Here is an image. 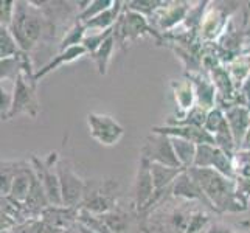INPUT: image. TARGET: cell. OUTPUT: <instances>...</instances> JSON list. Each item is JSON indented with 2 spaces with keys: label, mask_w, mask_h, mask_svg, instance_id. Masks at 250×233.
Instances as JSON below:
<instances>
[{
  "label": "cell",
  "mask_w": 250,
  "mask_h": 233,
  "mask_svg": "<svg viewBox=\"0 0 250 233\" xmlns=\"http://www.w3.org/2000/svg\"><path fill=\"white\" fill-rule=\"evenodd\" d=\"M171 193L174 194L176 197H182V199H187V201L204 202L205 205H208L210 209H213L211 204L208 202V199L205 197L204 191L201 190V187L196 184V180L189 176V172L187 169L176 179V182L172 184Z\"/></svg>",
  "instance_id": "obj_13"
},
{
  "label": "cell",
  "mask_w": 250,
  "mask_h": 233,
  "mask_svg": "<svg viewBox=\"0 0 250 233\" xmlns=\"http://www.w3.org/2000/svg\"><path fill=\"white\" fill-rule=\"evenodd\" d=\"M33 169L36 176L44 185L50 205H62V194H61V182H59L58 172H56V163L59 162L58 152L53 151L48 154L45 160H39L38 157H31Z\"/></svg>",
  "instance_id": "obj_5"
},
{
  "label": "cell",
  "mask_w": 250,
  "mask_h": 233,
  "mask_svg": "<svg viewBox=\"0 0 250 233\" xmlns=\"http://www.w3.org/2000/svg\"><path fill=\"white\" fill-rule=\"evenodd\" d=\"M239 149H247V151H250V127H249L247 135H246V139H244V142H243V145H241Z\"/></svg>",
  "instance_id": "obj_33"
},
{
  "label": "cell",
  "mask_w": 250,
  "mask_h": 233,
  "mask_svg": "<svg viewBox=\"0 0 250 233\" xmlns=\"http://www.w3.org/2000/svg\"><path fill=\"white\" fill-rule=\"evenodd\" d=\"M87 125L92 139L97 140L103 146H114L125 135V129L115 118L106 114L90 112L87 115Z\"/></svg>",
  "instance_id": "obj_9"
},
{
  "label": "cell",
  "mask_w": 250,
  "mask_h": 233,
  "mask_svg": "<svg viewBox=\"0 0 250 233\" xmlns=\"http://www.w3.org/2000/svg\"><path fill=\"white\" fill-rule=\"evenodd\" d=\"M227 127H229V122L226 118V114L219 107H213L211 110H208V115H207L205 126H204L205 131H208L214 137Z\"/></svg>",
  "instance_id": "obj_22"
},
{
  "label": "cell",
  "mask_w": 250,
  "mask_h": 233,
  "mask_svg": "<svg viewBox=\"0 0 250 233\" xmlns=\"http://www.w3.org/2000/svg\"><path fill=\"white\" fill-rule=\"evenodd\" d=\"M122 5H123L122 2H115L114 6L109 8L107 11H104V13L97 16V17H93V19L89 21V22H85L84 23L85 30H89V28H90V31H95V30H98V31L112 30L117 25L120 16H122V14H120L123 10Z\"/></svg>",
  "instance_id": "obj_15"
},
{
  "label": "cell",
  "mask_w": 250,
  "mask_h": 233,
  "mask_svg": "<svg viewBox=\"0 0 250 233\" xmlns=\"http://www.w3.org/2000/svg\"><path fill=\"white\" fill-rule=\"evenodd\" d=\"M236 197L241 205L247 210L249 201H250V180L244 177H236Z\"/></svg>",
  "instance_id": "obj_28"
},
{
  "label": "cell",
  "mask_w": 250,
  "mask_h": 233,
  "mask_svg": "<svg viewBox=\"0 0 250 233\" xmlns=\"http://www.w3.org/2000/svg\"><path fill=\"white\" fill-rule=\"evenodd\" d=\"M140 155L146 157L151 163H160V165L171 167V168H182L176 155L174 146H172V139L169 135L152 132L146 139V143L142 148Z\"/></svg>",
  "instance_id": "obj_7"
},
{
  "label": "cell",
  "mask_w": 250,
  "mask_h": 233,
  "mask_svg": "<svg viewBox=\"0 0 250 233\" xmlns=\"http://www.w3.org/2000/svg\"><path fill=\"white\" fill-rule=\"evenodd\" d=\"M117 44V41L114 38V34H112L110 38H107L104 42L101 44V47L92 53V59L95 61L98 67V72L100 75H106L107 73V67H109V63H110V58H112V51H114V47Z\"/></svg>",
  "instance_id": "obj_18"
},
{
  "label": "cell",
  "mask_w": 250,
  "mask_h": 233,
  "mask_svg": "<svg viewBox=\"0 0 250 233\" xmlns=\"http://www.w3.org/2000/svg\"><path fill=\"white\" fill-rule=\"evenodd\" d=\"M185 13H187V6H179V8L174 6L168 14H165L162 17L163 21L160 22V25H162V27H171V25L177 23L180 19H184Z\"/></svg>",
  "instance_id": "obj_29"
},
{
  "label": "cell",
  "mask_w": 250,
  "mask_h": 233,
  "mask_svg": "<svg viewBox=\"0 0 250 233\" xmlns=\"http://www.w3.org/2000/svg\"><path fill=\"white\" fill-rule=\"evenodd\" d=\"M56 172L59 182H61L62 205L72 207V209H80L85 194L87 182L73 171L70 160H59L56 163Z\"/></svg>",
  "instance_id": "obj_4"
},
{
  "label": "cell",
  "mask_w": 250,
  "mask_h": 233,
  "mask_svg": "<svg viewBox=\"0 0 250 233\" xmlns=\"http://www.w3.org/2000/svg\"><path fill=\"white\" fill-rule=\"evenodd\" d=\"M249 233H250V229H249Z\"/></svg>",
  "instance_id": "obj_34"
},
{
  "label": "cell",
  "mask_w": 250,
  "mask_h": 233,
  "mask_svg": "<svg viewBox=\"0 0 250 233\" xmlns=\"http://www.w3.org/2000/svg\"><path fill=\"white\" fill-rule=\"evenodd\" d=\"M114 0H95V2H90L87 5V8L78 14V21L85 23V22H89L92 21L93 17H97L100 14H103L104 11H107L109 8L114 6Z\"/></svg>",
  "instance_id": "obj_24"
},
{
  "label": "cell",
  "mask_w": 250,
  "mask_h": 233,
  "mask_svg": "<svg viewBox=\"0 0 250 233\" xmlns=\"http://www.w3.org/2000/svg\"><path fill=\"white\" fill-rule=\"evenodd\" d=\"M156 194V187H154L152 172H151V162L140 155L139 168H137L135 182H134V205L139 212L146 210V207Z\"/></svg>",
  "instance_id": "obj_10"
},
{
  "label": "cell",
  "mask_w": 250,
  "mask_h": 233,
  "mask_svg": "<svg viewBox=\"0 0 250 233\" xmlns=\"http://www.w3.org/2000/svg\"><path fill=\"white\" fill-rule=\"evenodd\" d=\"M189 172L196 184L201 187L205 197L218 213H239L246 209L236 197V179L222 176L216 169L210 168H189Z\"/></svg>",
  "instance_id": "obj_1"
},
{
  "label": "cell",
  "mask_w": 250,
  "mask_h": 233,
  "mask_svg": "<svg viewBox=\"0 0 250 233\" xmlns=\"http://www.w3.org/2000/svg\"><path fill=\"white\" fill-rule=\"evenodd\" d=\"M85 53H87V50H85L84 45H76V47H72V48H67V50L61 51V53H59L58 56H55L48 64H45L44 67H42L39 72L34 73V83H38L41 78H44L47 73L56 70V68L61 67L62 64L72 63V61H75V59L84 56Z\"/></svg>",
  "instance_id": "obj_14"
},
{
  "label": "cell",
  "mask_w": 250,
  "mask_h": 233,
  "mask_svg": "<svg viewBox=\"0 0 250 233\" xmlns=\"http://www.w3.org/2000/svg\"><path fill=\"white\" fill-rule=\"evenodd\" d=\"M0 98H2V120H8V115H10L11 107H13V93H8L6 89L0 90Z\"/></svg>",
  "instance_id": "obj_30"
},
{
  "label": "cell",
  "mask_w": 250,
  "mask_h": 233,
  "mask_svg": "<svg viewBox=\"0 0 250 233\" xmlns=\"http://www.w3.org/2000/svg\"><path fill=\"white\" fill-rule=\"evenodd\" d=\"M21 53H22V50L11 34L10 28L0 27V58L8 59V58L19 56Z\"/></svg>",
  "instance_id": "obj_20"
},
{
  "label": "cell",
  "mask_w": 250,
  "mask_h": 233,
  "mask_svg": "<svg viewBox=\"0 0 250 233\" xmlns=\"http://www.w3.org/2000/svg\"><path fill=\"white\" fill-rule=\"evenodd\" d=\"M171 139H172V146H174L176 155H177V159L180 162V165H182V168H185V169L193 168L197 145H194L191 142H187V140H182V139H176V137H171Z\"/></svg>",
  "instance_id": "obj_17"
},
{
  "label": "cell",
  "mask_w": 250,
  "mask_h": 233,
  "mask_svg": "<svg viewBox=\"0 0 250 233\" xmlns=\"http://www.w3.org/2000/svg\"><path fill=\"white\" fill-rule=\"evenodd\" d=\"M75 229L78 230V233H97V232H93L92 229H89L87 226H84V224H81V222L76 224Z\"/></svg>",
  "instance_id": "obj_32"
},
{
  "label": "cell",
  "mask_w": 250,
  "mask_h": 233,
  "mask_svg": "<svg viewBox=\"0 0 250 233\" xmlns=\"http://www.w3.org/2000/svg\"><path fill=\"white\" fill-rule=\"evenodd\" d=\"M193 167L216 169L222 176H226L229 179H236L233 157L214 145H197Z\"/></svg>",
  "instance_id": "obj_6"
},
{
  "label": "cell",
  "mask_w": 250,
  "mask_h": 233,
  "mask_svg": "<svg viewBox=\"0 0 250 233\" xmlns=\"http://www.w3.org/2000/svg\"><path fill=\"white\" fill-rule=\"evenodd\" d=\"M184 168H171L160 165V163H151V172L156 191H163L165 188H171L172 184L176 182V179L182 174Z\"/></svg>",
  "instance_id": "obj_16"
},
{
  "label": "cell",
  "mask_w": 250,
  "mask_h": 233,
  "mask_svg": "<svg viewBox=\"0 0 250 233\" xmlns=\"http://www.w3.org/2000/svg\"><path fill=\"white\" fill-rule=\"evenodd\" d=\"M25 165V162H2V187H0V191H2V197L10 196L11 193V187L14 182V177L17 176L19 169Z\"/></svg>",
  "instance_id": "obj_19"
},
{
  "label": "cell",
  "mask_w": 250,
  "mask_h": 233,
  "mask_svg": "<svg viewBox=\"0 0 250 233\" xmlns=\"http://www.w3.org/2000/svg\"><path fill=\"white\" fill-rule=\"evenodd\" d=\"M233 165L236 171V177H244L250 180V151L238 149L233 155Z\"/></svg>",
  "instance_id": "obj_25"
},
{
  "label": "cell",
  "mask_w": 250,
  "mask_h": 233,
  "mask_svg": "<svg viewBox=\"0 0 250 233\" xmlns=\"http://www.w3.org/2000/svg\"><path fill=\"white\" fill-rule=\"evenodd\" d=\"M85 27L83 22H76L73 27L67 31V34L64 36L62 42H61V51L67 50V48H72V47H76V45H83V41L85 38Z\"/></svg>",
  "instance_id": "obj_23"
},
{
  "label": "cell",
  "mask_w": 250,
  "mask_h": 233,
  "mask_svg": "<svg viewBox=\"0 0 250 233\" xmlns=\"http://www.w3.org/2000/svg\"><path fill=\"white\" fill-rule=\"evenodd\" d=\"M174 87V97L177 105L180 106V109L184 110H191L194 106V97H196V92L191 87V83L189 81H182V83H177V84H172Z\"/></svg>",
  "instance_id": "obj_21"
},
{
  "label": "cell",
  "mask_w": 250,
  "mask_h": 233,
  "mask_svg": "<svg viewBox=\"0 0 250 233\" xmlns=\"http://www.w3.org/2000/svg\"><path fill=\"white\" fill-rule=\"evenodd\" d=\"M14 13H16V2H13V0L2 2V5H0V27L10 28L14 19Z\"/></svg>",
  "instance_id": "obj_27"
},
{
  "label": "cell",
  "mask_w": 250,
  "mask_h": 233,
  "mask_svg": "<svg viewBox=\"0 0 250 233\" xmlns=\"http://www.w3.org/2000/svg\"><path fill=\"white\" fill-rule=\"evenodd\" d=\"M100 219L106 224L114 233H125L126 232V216L122 212H110L106 214H101Z\"/></svg>",
  "instance_id": "obj_26"
},
{
  "label": "cell",
  "mask_w": 250,
  "mask_h": 233,
  "mask_svg": "<svg viewBox=\"0 0 250 233\" xmlns=\"http://www.w3.org/2000/svg\"><path fill=\"white\" fill-rule=\"evenodd\" d=\"M19 114H27L31 118H36L39 114V101L36 97V84L30 83L23 75H21L14 83L13 92V107L8 120Z\"/></svg>",
  "instance_id": "obj_8"
},
{
  "label": "cell",
  "mask_w": 250,
  "mask_h": 233,
  "mask_svg": "<svg viewBox=\"0 0 250 233\" xmlns=\"http://www.w3.org/2000/svg\"><path fill=\"white\" fill-rule=\"evenodd\" d=\"M205 233H233L227 226H224V224H219V222H214L211 226H208Z\"/></svg>",
  "instance_id": "obj_31"
},
{
  "label": "cell",
  "mask_w": 250,
  "mask_h": 233,
  "mask_svg": "<svg viewBox=\"0 0 250 233\" xmlns=\"http://www.w3.org/2000/svg\"><path fill=\"white\" fill-rule=\"evenodd\" d=\"M42 30H44V19L36 8L30 6L28 2H16V13L10 31L22 51L28 53L36 47L42 36Z\"/></svg>",
  "instance_id": "obj_2"
},
{
  "label": "cell",
  "mask_w": 250,
  "mask_h": 233,
  "mask_svg": "<svg viewBox=\"0 0 250 233\" xmlns=\"http://www.w3.org/2000/svg\"><path fill=\"white\" fill-rule=\"evenodd\" d=\"M226 118L229 122L230 131L233 134L236 148L239 149L250 127V110L244 106H231L226 112Z\"/></svg>",
  "instance_id": "obj_12"
},
{
  "label": "cell",
  "mask_w": 250,
  "mask_h": 233,
  "mask_svg": "<svg viewBox=\"0 0 250 233\" xmlns=\"http://www.w3.org/2000/svg\"><path fill=\"white\" fill-rule=\"evenodd\" d=\"M117 188L118 184L112 179L87 182L80 210L87 212L93 216H101V214L114 212L117 202Z\"/></svg>",
  "instance_id": "obj_3"
},
{
  "label": "cell",
  "mask_w": 250,
  "mask_h": 233,
  "mask_svg": "<svg viewBox=\"0 0 250 233\" xmlns=\"http://www.w3.org/2000/svg\"><path fill=\"white\" fill-rule=\"evenodd\" d=\"M151 132L176 137V139H182L187 142H191L194 145L216 146L214 137L208 131H205L204 127H197V126H154L151 129Z\"/></svg>",
  "instance_id": "obj_11"
}]
</instances>
